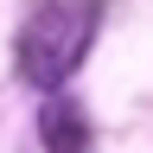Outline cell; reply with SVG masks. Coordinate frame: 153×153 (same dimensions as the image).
Listing matches in <instances>:
<instances>
[{"instance_id": "cell-1", "label": "cell", "mask_w": 153, "mask_h": 153, "mask_svg": "<svg viewBox=\"0 0 153 153\" xmlns=\"http://www.w3.org/2000/svg\"><path fill=\"white\" fill-rule=\"evenodd\" d=\"M102 32V7L96 0H45L26 26H19V76L38 89V96H57L83 70V57Z\"/></svg>"}, {"instance_id": "cell-2", "label": "cell", "mask_w": 153, "mask_h": 153, "mask_svg": "<svg viewBox=\"0 0 153 153\" xmlns=\"http://www.w3.org/2000/svg\"><path fill=\"white\" fill-rule=\"evenodd\" d=\"M38 140H45V153H96V128H89L83 102L45 96V108H38Z\"/></svg>"}]
</instances>
